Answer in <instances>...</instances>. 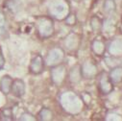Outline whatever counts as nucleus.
<instances>
[{
  "label": "nucleus",
  "mask_w": 122,
  "mask_h": 121,
  "mask_svg": "<svg viewBox=\"0 0 122 121\" xmlns=\"http://www.w3.org/2000/svg\"><path fill=\"white\" fill-rule=\"evenodd\" d=\"M13 80L11 79L10 76L6 75L4 76L2 79H1V82H0V88H1V90L5 93H9V91L12 89V85H13Z\"/></svg>",
  "instance_id": "nucleus-7"
},
{
  "label": "nucleus",
  "mask_w": 122,
  "mask_h": 121,
  "mask_svg": "<svg viewBox=\"0 0 122 121\" xmlns=\"http://www.w3.org/2000/svg\"><path fill=\"white\" fill-rule=\"evenodd\" d=\"M121 21H122V15H121Z\"/></svg>",
  "instance_id": "nucleus-11"
},
{
  "label": "nucleus",
  "mask_w": 122,
  "mask_h": 121,
  "mask_svg": "<svg viewBox=\"0 0 122 121\" xmlns=\"http://www.w3.org/2000/svg\"><path fill=\"white\" fill-rule=\"evenodd\" d=\"M43 68H44L43 59L41 56L37 55L31 60V64H30V72L33 74H40L43 71Z\"/></svg>",
  "instance_id": "nucleus-2"
},
{
  "label": "nucleus",
  "mask_w": 122,
  "mask_h": 121,
  "mask_svg": "<svg viewBox=\"0 0 122 121\" xmlns=\"http://www.w3.org/2000/svg\"><path fill=\"white\" fill-rule=\"evenodd\" d=\"M106 49H107V46H106L105 42L101 39L100 40L96 39L93 41V43L91 44V50H92L97 56H102L105 53Z\"/></svg>",
  "instance_id": "nucleus-6"
},
{
  "label": "nucleus",
  "mask_w": 122,
  "mask_h": 121,
  "mask_svg": "<svg viewBox=\"0 0 122 121\" xmlns=\"http://www.w3.org/2000/svg\"><path fill=\"white\" fill-rule=\"evenodd\" d=\"M103 9L105 11L106 14H112L115 12L116 10V4L114 0H105L104 5H103Z\"/></svg>",
  "instance_id": "nucleus-8"
},
{
  "label": "nucleus",
  "mask_w": 122,
  "mask_h": 121,
  "mask_svg": "<svg viewBox=\"0 0 122 121\" xmlns=\"http://www.w3.org/2000/svg\"><path fill=\"white\" fill-rule=\"evenodd\" d=\"M111 80L114 85H118L122 83V67L121 66H114L109 73Z\"/></svg>",
  "instance_id": "nucleus-5"
},
{
  "label": "nucleus",
  "mask_w": 122,
  "mask_h": 121,
  "mask_svg": "<svg viewBox=\"0 0 122 121\" xmlns=\"http://www.w3.org/2000/svg\"><path fill=\"white\" fill-rule=\"evenodd\" d=\"M113 86H114V84L111 80L110 75L105 71L101 72V74L99 75V78H98V87H99V90L101 91V93L104 95L110 94L113 90Z\"/></svg>",
  "instance_id": "nucleus-1"
},
{
  "label": "nucleus",
  "mask_w": 122,
  "mask_h": 121,
  "mask_svg": "<svg viewBox=\"0 0 122 121\" xmlns=\"http://www.w3.org/2000/svg\"><path fill=\"white\" fill-rule=\"evenodd\" d=\"M12 91L15 96L16 97H21L25 93V84L22 80L16 79L15 81L13 82L12 85Z\"/></svg>",
  "instance_id": "nucleus-4"
},
{
  "label": "nucleus",
  "mask_w": 122,
  "mask_h": 121,
  "mask_svg": "<svg viewBox=\"0 0 122 121\" xmlns=\"http://www.w3.org/2000/svg\"><path fill=\"white\" fill-rule=\"evenodd\" d=\"M102 26H103V22L97 16H94L91 18V28H92L95 32H99L102 29Z\"/></svg>",
  "instance_id": "nucleus-9"
},
{
  "label": "nucleus",
  "mask_w": 122,
  "mask_h": 121,
  "mask_svg": "<svg viewBox=\"0 0 122 121\" xmlns=\"http://www.w3.org/2000/svg\"><path fill=\"white\" fill-rule=\"evenodd\" d=\"M108 51L112 57H119L122 55V39L116 38L114 39L108 46Z\"/></svg>",
  "instance_id": "nucleus-3"
},
{
  "label": "nucleus",
  "mask_w": 122,
  "mask_h": 121,
  "mask_svg": "<svg viewBox=\"0 0 122 121\" xmlns=\"http://www.w3.org/2000/svg\"><path fill=\"white\" fill-rule=\"evenodd\" d=\"M44 110V114L42 113V112H41L40 111V118L41 119H42V120H49V119H51L52 118V112L48 110V109H43Z\"/></svg>",
  "instance_id": "nucleus-10"
}]
</instances>
